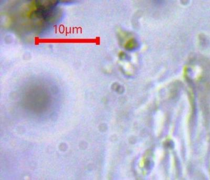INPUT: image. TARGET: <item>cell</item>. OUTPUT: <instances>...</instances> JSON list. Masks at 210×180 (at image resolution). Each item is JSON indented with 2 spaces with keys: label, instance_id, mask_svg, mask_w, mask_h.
Segmentation results:
<instances>
[{
  "label": "cell",
  "instance_id": "obj_1",
  "mask_svg": "<svg viewBox=\"0 0 210 180\" xmlns=\"http://www.w3.org/2000/svg\"><path fill=\"white\" fill-rule=\"evenodd\" d=\"M138 47V43L135 39H130L125 45V48L128 50L132 51L135 50Z\"/></svg>",
  "mask_w": 210,
  "mask_h": 180
}]
</instances>
